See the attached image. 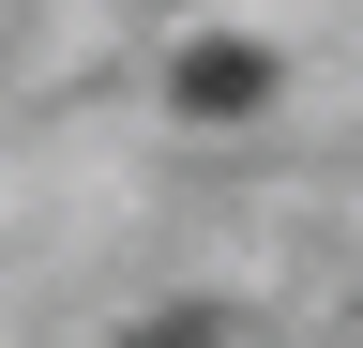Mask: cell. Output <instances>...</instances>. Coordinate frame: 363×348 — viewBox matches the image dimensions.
Returning a JSON list of instances; mask_svg holds the SVG:
<instances>
[{
  "label": "cell",
  "instance_id": "1",
  "mask_svg": "<svg viewBox=\"0 0 363 348\" xmlns=\"http://www.w3.org/2000/svg\"><path fill=\"white\" fill-rule=\"evenodd\" d=\"M182 106H197V121L257 106V46H197V61H182Z\"/></svg>",
  "mask_w": 363,
  "mask_h": 348
},
{
  "label": "cell",
  "instance_id": "2",
  "mask_svg": "<svg viewBox=\"0 0 363 348\" xmlns=\"http://www.w3.org/2000/svg\"><path fill=\"white\" fill-rule=\"evenodd\" d=\"M152 348H212V318H167V333H152Z\"/></svg>",
  "mask_w": 363,
  "mask_h": 348
}]
</instances>
